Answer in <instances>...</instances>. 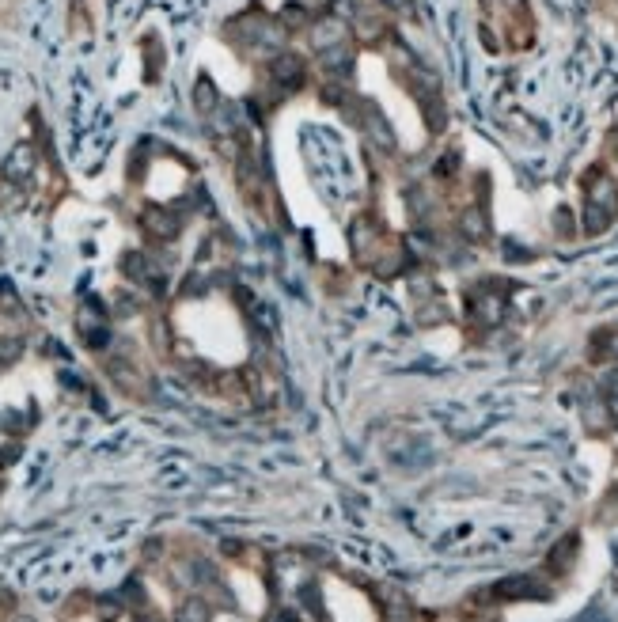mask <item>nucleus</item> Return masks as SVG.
Segmentation results:
<instances>
[{
    "instance_id": "obj_1",
    "label": "nucleus",
    "mask_w": 618,
    "mask_h": 622,
    "mask_svg": "<svg viewBox=\"0 0 618 622\" xmlns=\"http://www.w3.org/2000/svg\"><path fill=\"white\" fill-rule=\"evenodd\" d=\"M148 220H167V213L164 209H152V213H148ZM148 232H160V236H175V232H171V228H167V224H145Z\"/></svg>"
}]
</instances>
